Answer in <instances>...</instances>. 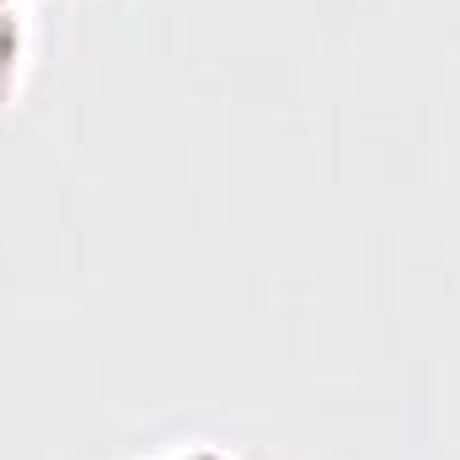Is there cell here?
Masks as SVG:
<instances>
[{
  "label": "cell",
  "instance_id": "1",
  "mask_svg": "<svg viewBox=\"0 0 460 460\" xmlns=\"http://www.w3.org/2000/svg\"><path fill=\"white\" fill-rule=\"evenodd\" d=\"M11 70H16V27H11V16H0V102H5Z\"/></svg>",
  "mask_w": 460,
  "mask_h": 460
}]
</instances>
